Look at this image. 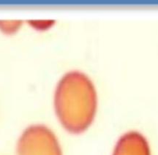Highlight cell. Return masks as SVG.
<instances>
[{"label": "cell", "instance_id": "obj_1", "mask_svg": "<svg viewBox=\"0 0 158 155\" xmlns=\"http://www.w3.org/2000/svg\"><path fill=\"white\" fill-rule=\"evenodd\" d=\"M54 107L62 126L72 133H83L94 120L97 94L92 80L80 71H71L57 84Z\"/></svg>", "mask_w": 158, "mask_h": 155}, {"label": "cell", "instance_id": "obj_2", "mask_svg": "<svg viewBox=\"0 0 158 155\" xmlns=\"http://www.w3.org/2000/svg\"><path fill=\"white\" fill-rule=\"evenodd\" d=\"M17 150L19 155H62L56 135L41 124L25 129L19 138Z\"/></svg>", "mask_w": 158, "mask_h": 155}, {"label": "cell", "instance_id": "obj_3", "mask_svg": "<svg viewBox=\"0 0 158 155\" xmlns=\"http://www.w3.org/2000/svg\"><path fill=\"white\" fill-rule=\"evenodd\" d=\"M112 155H151L149 143L140 133L130 131L118 139Z\"/></svg>", "mask_w": 158, "mask_h": 155}, {"label": "cell", "instance_id": "obj_4", "mask_svg": "<svg viewBox=\"0 0 158 155\" xmlns=\"http://www.w3.org/2000/svg\"><path fill=\"white\" fill-rule=\"evenodd\" d=\"M21 25L20 21H0V28L5 32H13Z\"/></svg>", "mask_w": 158, "mask_h": 155}]
</instances>
